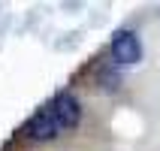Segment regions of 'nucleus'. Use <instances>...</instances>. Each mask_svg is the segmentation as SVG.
Returning <instances> with one entry per match:
<instances>
[{"label": "nucleus", "mask_w": 160, "mask_h": 151, "mask_svg": "<svg viewBox=\"0 0 160 151\" xmlns=\"http://www.w3.org/2000/svg\"><path fill=\"white\" fill-rule=\"evenodd\" d=\"M121 82H124V79H121V70L112 67V61L103 63V67L97 70V85L103 91H118V88H121Z\"/></svg>", "instance_id": "4"}, {"label": "nucleus", "mask_w": 160, "mask_h": 151, "mask_svg": "<svg viewBox=\"0 0 160 151\" xmlns=\"http://www.w3.org/2000/svg\"><path fill=\"white\" fill-rule=\"evenodd\" d=\"M109 52H112L115 67H130V63H139V61H142V39H139V33H136V30H118V33H112Z\"/></svg>", "instance_id": "1"}, {"label": "nucleus", "mask_w": 160, "mask_h": 151, "mask_svg": "<svg viewBox=\"0 0 160 151\" xmlns=\"http://www.w3.org/2000/svg\"><path fill=\"white\" fill-rule=\"evenodd\" d=\"M48 115L54 118V124H58V130H72V127H79L82 121V106H79V100L72 97L70 91H61V94H54L52 103H48Z\"/></svg>", "instance_id": "2"}, {"label": "nucleus", "mask_w": 160, "mask_h": 151, "mask_svg": "<svg viewBox=\"0 0 160 151\" xmlns=\"http://www.w3.org/2000/svg\"><path fill=\"white\" fill-rule=\"evenodd\" d=\"M61 133L58 130V124H54V118L48 115V109H39L36 115L27 118V124H24V136L30 139V142H48V139H54V136Z\"/></svg>", "instance_id": "3"}]
</instances>
